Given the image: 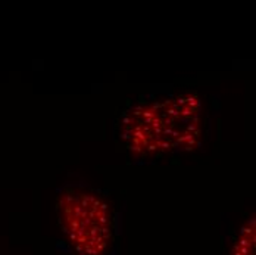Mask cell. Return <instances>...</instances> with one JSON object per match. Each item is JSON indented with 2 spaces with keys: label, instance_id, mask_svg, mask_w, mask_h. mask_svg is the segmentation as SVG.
I'll return each instance as SVG.
<instances>
[{
  "label": "cell",
  "instance_id": "obj_1",
  "mask_svg": "<svg viewBox=\"0 0 256 255\" xmlns=\"http://www.w3.org/2000/svg\"><path fill=\"white\" fill-rule=\"evenodd\" d=\"M202 134V103L196 93L132 106L124 114L120 136L137 156L192 151Z\"/></svg>",
  "mask_w": 256,
  "mask_h": 255
},
{
  "label": "cell",
  "instance_id": "obj_2",
  "mask_svg": "<svg viewBox=\"0 0 256 255\" xmlns=\"http://www.w3.org/2000/svg\"><path fill=\"white\" fill-rule=\"evenodd\" d=\"M59 226L78 255H104L114 236L109 204L94 192L65 189L56 199Z\"/></svg>",
  "mask_w": 256,
  "mask_h": 255
},
{
  "label": "cell",
  "instance_id": "obj_3",
  "mask_svg": "<svg viewBox=\"0 0 256 255\" xmlns=\"http://www.w3.org/2000/svg\"><path fill=\"white\" fill-rule=\"evenodd\" d=\"M256 248V223L255 218L252 217L240 230L232 249L231 255H255Z\"/></svg>",
  "mask_w": 256,
  "mask_h": 255
}]
</instances>
